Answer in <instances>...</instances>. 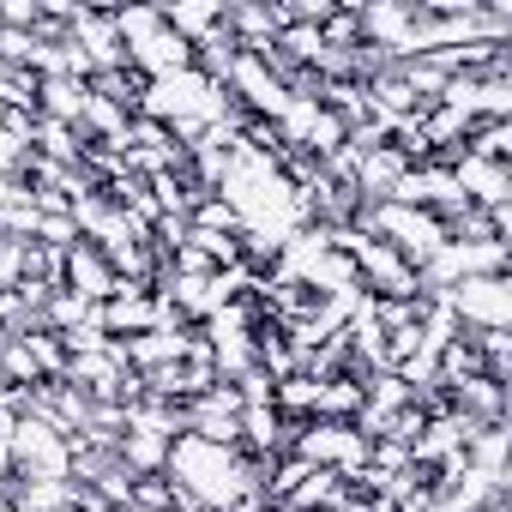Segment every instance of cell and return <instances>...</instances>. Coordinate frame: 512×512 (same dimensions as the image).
Returning a JSON list of instances; mask_svg holds the SVG:
<instances>
[{"label":"cell","instance_id":"cell-1","mask_svg":"<svg viewBox=\"0 0 512 512\" xmlns=\"http://www.w3.org/2000/svg\"><path fill=\"white\" fill-rule=\"evenodd\" d=\"M458 308L464 314H476V320H506V296H500V284L494 278H482V284H464V296H458Z\"/></svg>","mask_w":512,"mask_h":512}]
</instances>
